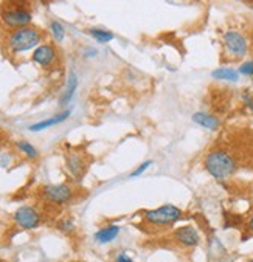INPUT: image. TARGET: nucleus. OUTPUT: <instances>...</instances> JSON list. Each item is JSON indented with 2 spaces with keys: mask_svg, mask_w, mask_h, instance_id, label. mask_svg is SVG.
Masks as SVG:
<instances>
[{
  "mask_svg": "<svg viewBox=\"0 0 253 262\" xmlns=\"http://www.w3.org/2000/svg\"><path fill=\"white\" fill-rule=\"evenodd\" d=\"M183 219V211L175 205H162L156 209H149L143 214V220L153 227H171Z\"/></svg>",
  "mask_w": 253,
  "mask_h": 262,
  "instance_id": "20e7f679",
  "label": "nucleus"
},
{
  "mask_svg": "<svg viewBox=\"0 0 253 262\" xmlns=\"http://www.w3.org/2000/svg\"><path fill=\"white\" fill-rule=\"evenodd\" d=\"M247 228H249V231L253 234V216L247 220Z\"/></svg>",
  "mask_w": 253,
  "mask_h": 262,
  "instance_id": "b1692460",
  "label": "nucleus"
},
{
  "mask_svg": "<svg viewBox=\"0 0 253 262\" xmlns=\"http://www.w3.org/2000/svg\"><path fill=\"white\" fill-rule=\"evenodd\" d=\"M151 166H153V160H146V162H143L140 166H138V168L135 169V171L131 173L129 177H140L142 174H145V173L148 171V169H149Z\"/></svg>",
  "mask_w": 253,
  "mask_h": 262,
  "instance_id": "aec40b11",
  "label": "nucleus"
},
{
  "mask_svg": "<svg viewBox=\"0 0 253 262\" xmlns=\"http://www.w3.org/2000/svg\"><path fill=\"white\" fill-rule=\"evenodd\" d=\"M193 121L207 130H218L221 126L219 118L211 113H207V112H196L193 115Z\"/></svg>",
  "mask_w": 253,
  "mask_h": 262,
  "instance_id": "f8f14e48",
  "label": "nucleus"
},
{
  "mask_svg": "<svg viewBox=\"0 0 253 262\" xmlns=\"http://www.w3.org/2000/svg\"><path fill=\"white\" fill-rule=\"evenodd\" d=\"M211 76L214 78V80L218 81H229V83H238L239 81V75L238 70L232 69V67H221V69H216Z\"/></svg>",
  "mask_w": 253,
  "mask_h": 262,
  "instance_id": "4468645a",
  "label": "nucleus"
},
{
  "mask_svg": "<svg viewBox=\"0 0 253 262\" xmlns=\"http://www.w3.org/2000/svg\"><path fill=\"white\" fill-rule=\"evenodd\" d=\"M33 14L27 3L23 2H8L0 8V20L5 27L11 30H19L30 27Z\"/></svg>",
  "mask_w": 253,
  "mask_h": 262,
  "instance_id": "7ed1b4c3",
  "label": "nucleus"
},
{
  "mask_svg": "<svg viewBox=\"0 0 253 262\" xmlns=\"http://www.w3.org/2000/svg\"><path fill=\"white\" fill-rule=\"evenodd\" d=\"M17 149L22 151L25 155L28 157V159H37V157H39V152H37V149L28 141H17Z\"/></svg>",
  "mask_w": 253,
  "mask_h": 262,
  "instance_id": "a211bd4d",
  "label": "nucleus"
},
{
  "mask_svg": "<svg viewBox=\"0 0 253 262\" xmlns=\"http://www.w3.org/2000/svg\"><path fill=\"white\" fill-rule=\"evenodd\" d=\"M44 39V33L36 27H25L19 30H12L6 36V48L12 55H20L25 51L36 50Z\"/></svg>",
  "mask_w": 253,
  "mask_h": 262,
  "instance_id": "f257e3e1",
  "label": "nucleus"
},
{
  "mask_svg": "<svg viewBox=\"0 0 253 262\" xmlns=\"http://www.w3.org/2000/svg\"><path fill=\"white\" fill-rule=\"evenodd\" d=\"M50 31H52V36L56 42H62L66 37V30L62 27V23L58 20H52L50 22Z\"/></svg>",
  "mask_w": 253,
  "mask_h": 262,
  "instance_id": "f3484780",
  "label": "nucleus"
},
{
  "mask_svg": "<svg viewBox=\"0 0 253 262\" xmlns=\"http://www.w3.org/2000/svg\"><path fill=\"white\" fill-rule=\"evenodd\" d=\"M241 99L244 102V106L253 113V95L250 93V91H244V93L241 95Z\"/></svg>",
  "mask_w": 253,
  "mask_h": 262,
  "instance_id": "4be33fe9",
  "label": "nucleus"
},
{
  "mask_svg": "<svg viewBox=\"0 0 253 262\" xmlns=\"http://www.w3.org/2000/svg\"><path fill=\"white\" fill-rule=\"evenodd\" d=\"M84 56H85V58L96 56V50H88V51H85V53H84Z\"/></svg>",
  "mask_w": 253,
  "mask_h": 262,
  "instance_id": "393cba45",
  "label": "nucleus"
},
{
  "mask_svg": "<svg viewBox=\"0 0 253 262\" xmlns=\"http://www.w3.org/2000/svg\"><path fill=\"white\" fill-rule=\"evenodd\" d=\"M222 44L227 55L235 59H243L249 53V42L244 34L230 30L222 36Z\"/></svg>",
  "mask_w": 253,
  "mask_h": 262,
  "instance_id": "39448f33",
  "label": "nucleus"
},
{
  "mask_svg": "<svg viewBox=\"0 0 253 262\" xmlns=\"http://www.w3.org/2000/svg\"><path fill=\"white\" fill-rule=\"evenodd\" d=\"M58 228H59L62 233H70V231H73V230H75L73 220H72V219H62V220L59 222Z\"/></svg>",
  "mask_w": 253,
  "mask_h": 262,
  "instance_id": "412c9836",
  "label": "nucleus"
},
{
  "mask_svg": "<svg viewBox=\"0 0 253 262\" xmlns=\"http://www.w3.org/2000/svg\"><path fill=\"white\" fill-rule=\"evenodd\" d=\"M238 73L244 75V76H249V78H253V59H247V61H244L241 65H239Z\"/></svg>",
  "mask_w": 253,
  "mask_h": 262,
  "instance_id": "6ab92c4d",
  "label": "nucleus"
},
{
  "mask_svg": "<svg viewBox=\"0 0 253 262\" xmlns=\"http://www.w3.org/2000/svg\"><path fill=\"white\" fill-rule=\"evenodd\" d=\"M77 88H78V78H77V75L72 72V73L69 75V80H67V87H66L64 93H62V96H61V99H59L61 106H66V104L70 102V99L73 98V95H75V91H77Z\"/></svg>",
  "mask_w": 253,
  "mask_h": 262,
  "instance_id": "2eb2a0df",
  "label": "nucleus"
},
{
  "mask_svg": "<svg viewBox=\"0 0 253 262\" xmlns=\"http://www.w3.org/2000/svg\"><path fill=\"white\" fill-rule=\"evenodd\" d=\"M42 197L53 205H64L72 200L73 189L72 186L61 183V185H47L42 189Z\"/></svg>",
  "mask_w": 253,
  "mask_h": 262,
  "instance_id": "423d86ee",
  "label": "nucleus"
},
{
  "mask_svg": "<svg viewBox=\"0 0 253 262\" xmlns=\"http://www.w3.org/2000/svg\"><path fill=\"white\" fill-rule=\"evenodd\" d=\"M205 171L218 180L229 178L236 171V160L233 155L225 149H213L204 159Z\"/></svg>",
  "mask_w": 253,
  "mask_h": 262,
  "instance_id": "f03ea898",
  "label": "nucleus"
},
{
  "mask_svg": "<svg viewBox=\"0 0 253 262\" xmlns=\"http://www.w3.org/2000/svg\"><path fill=\"white\" fill-rule=\"evenodd\" d=\"M14 222L23 230H34L41 225V216L36 211L33 206H20L16 209L14 213Z\"/></svg>",
  "mask_w": 253,
  "mask_h": 262,
  "instance_id": "0eeeda50",
  "label": "nucleus"
},
{
  "mask_svg": "<svg viewBox=\"0 0 253 262\" xmlns=\"http://www.w3.org/2000/svg\"><path fill=\"white\" fill-rule=\"evenodd\" d=\"M70 115H72V110L66 109V110L59 112L58 115L52 116V118H47V120H44V121H37V123L31 124L30 130H31V132H41V130H44V129H48V127H52V126L64 123Z\"/></svg>",
  "mask_w": 253,
  "mask_h": 262,
  "instance_id": "9b49d317",
  "label": "nucleus"
},
{
  "mask_svg": "<svg viewBox=\"0 0 253 262\" xmlns=\"http://www.w3.org/2000/svg\"><path fill=\"white\" fill-rule=\"evenodd\" d=\"M56 58H58V51L52 44L39 45L33 51V56H31L33 62L39 64L41 67H50V65L56 62Z\"/></svg>",
  "mask_w": 253,
  "mask_h": 262,
  "instance_id": "1a4fd4ad",
  "label": "nucleus"
},
{
  "mask_svg": "<svg viewBox=\"0 0 253 262\" xmlns=\"http://www.w3.org/2000/svg\"><path fill=\"white\" fill-rule=\"evenodd\" d=\"M174 239L182 247L194 248L200 244V234L193 225H183L174 231Z\"/></svg>",
  "mask_w": 253,
  "mask_h": 262,
  "instance_id": "6e6552de",
  "label": "nucleus"
},
{
  "mask_svg": "<svg viewBox=\"0 0 253 262\" xmlns=\"http://www.w3.org/2000/svg\"><path fill=\"white\" fill-rule=\"evenodd\" d=\"M115 262H135V261L132 258H129L126 253H120V255H117Z\"/></svg>",
  "mask_w": 253,
  "mask_h": 262,
  "instance_id": "5701e85b",
  "label": "nucleus"
},
{
  "mask_svg": "<svg viewBox=\"0 0 253 262\" xmlns=\"http://www.w3.org/2000/svg\"><path fill=\"white\" fill-rule=\"evenodd\" d=\"M247 262H253V259H249V261H247Z\"/></svg>",
  "mask_w": 253,
  "mask_h": 262,
  "instance_id": "a878e982",
  "label": "nucleus"
},
{
  "mask_svg": "<svg viewBox=\"0 0 253 262\" xmlns=\"http://www.w3.org/2000/svg\"><path fill=\"white\" fill-rule=\"evenodd\" d=\"M88 34H90L96 42L99 44H107L110 41H113V33L107 31V30H101V28H90L88 30Z\"/></svg>",
  "mask_w": 253,
  "mask_h": 262,
  "instance_id": "dca6fc26",
  "label": "nucleus"
},
{
  "mask_svg": "<svg viewBox=\"0 0 253 262\" xmlns=\"http://www.w3.org/2000/svg\"><path fill=\"white\" fill-rule=\"evenodd\" d=\"M120 231H121V228L118 225H106L95 233V241L101 245L110 244L118 238Z\"/></svg>",
  "mask_w": 253,
  "mask_h": 262,
  "instance_id": "ddd939ff",
  "label": "nucleus"
},
{
  "mask_svg": "<svg viewBox=\"0 0 253 262\" xmlns=\"http://www.w3.org/2000/svg\"><path fill=\"white\" fill-rule=\"evenodd\" d=\"M66 166L69 169L70 175L75 180H81L85 173V168H87L83 155L77 151H72L66 155Z\"/></svg>",
  "mask_w": 253,
  "mask_h": 262,
  "instance_id": "9d476101",
  "label": "nucleus"
}]
</instances>
